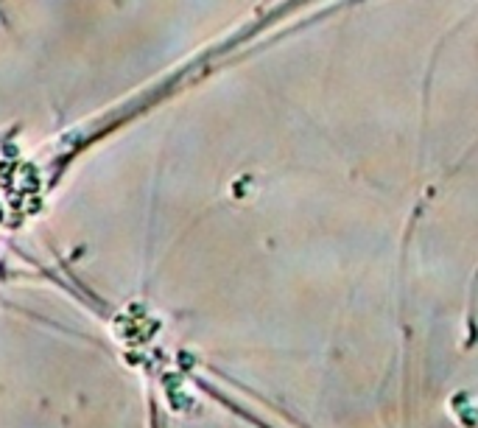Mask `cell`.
I'll return each instance as SVG.
<instances>
[{"mask_svg": "<svg viewBox=\"0 0 478 428\" xmlns=\"http://www.w3.org/2000/svg\"><path fill=\"white\" fill-rule=\"evenodd\" d=\"M179 364H182V367H190V364H193V358H190L188 353H182V356H179Z\"/></svg>", "mask_w": 478, "mask_h": 428, "instance_id": "1", "label": "cell"}]
</instances>
